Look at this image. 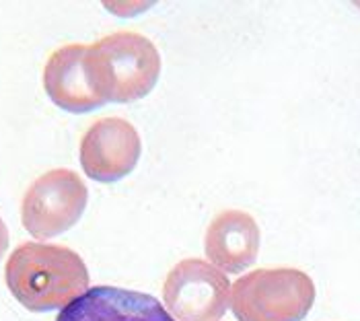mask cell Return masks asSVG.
<instances>
[{
    "mask_svg": "<svg viewBox=\"0 0 360 321\" xmlns=\"http://www.w3.org/2000/svg\"><path fill=\"white\" fill-rule=\"evenodd\" d=\"M89 62L103 103H132L146 97L161 75L155 44L134 31H117L89 46Z\"/></svg>",
    "mask_w": 360,
    "mask_h": 321,
    "instance_id": "2",
    "label": "cell"
},
{
    "mask_svg": "<svg viewBox=\"0 0 360 321\" xmlns=\"http://www.w3.org/2000/svg\"><path fill=\"white\" fill-rule=\"evenodd\" d=\"M204 249L212 266L239 274L257 258L259 227L251 214L243 210H224L208 225Z\"/></svg>",
    "mask_w": 360,
    "mask_h": 321,
    "instance_id": "9",
    "label": "cell"
},
{
    "mask_svg": "<svg viewBox=\"0 0 360 321\" xmlns=\"http://www.w3.org/2000/svg\"><path fill=\"white\" fill-rule=\"evenodd\" d=\"M163 301L177 321H219L231 303V282L217 266L190 258L167 274Z\"/></svg>",
    "mask_w": 360,
    "mask_h": 321,
    "instance_id": "5",
    "label": "cell"
},
{
    "mask_svg": "<svg viewBox=\"0 0 360 321\" xmlns=\"http://www.w3.org/2000/svg\"><path fill=\"white\" fill-rule=\"evenodd\" d=\"M4 280L11 294L33 313L64 309L89 291V270L77 251L31 241L8 256Z\"/></svg>",
    "mask_w": 360,
    "mask_h": 321,
    "instance_id": "1",
    "label": "cell"
},
{
    "mask_svg": "<svg viewBox=\"0 0 360 321\" xmlns=\"http://www.w3.org/2000/svg\"><path fill=\"white\" fill-rule=\"evenodd\" d=\"M315 303L311 276L297 268H262L241 276L231 291L239 321H303Z\"/></svg>",
    "mask_w": 360,
    "mask_h": 321,
    "instance_id": "3",
    "label": "cell"
},
{
    "mask_svg": "<svg viewBox=\"0 0 360 321\" xmlns=\"http://www.w3.org/2000/svg\"><path fill=\"white\" fill-rule=\"evenodd\" d=\"M56 321H177L155 296L120 287H93Z\"/></svg>",
    "mask_w": 360,
    "mask_h": 321,
    "instance_id": "8",
    "label": "cell"
},
{
    "mask_svg": "<svg viewBox=\"0 0 360 321\" xmlns=\"http://www.w3.org/2000/svg\"><path fill=\"white\" fill-rule=\"evenodd\" d=\"M89 200L86 186L70 169L39 175L23 196L21 220L35 239H50L79 222Z\"/></svg>",
    "mask_w": 360,
    "mask_h": 321,
    "instance_id": "4",
    "label": "cell"
},
{
    "mask_svg": "<svg viewBox=\"0 0 360 321\" xmlns=\"http://www.w3.org/2000/svg\"><path fill=\"white\" fill-rule=\"evenodd\" d=\"M6 249H8V229H6L4 220L0 218V260H2Z\"/></svg>",
    "mask_w": 360,
    "mask_h": 321,
    "instance_id": "10",
    "label": "cell"
},
{
    "mask_svg": "<svg viewBox=\"0 0 360 321\" xmlns=\"http://www.w3.org/2000/svg\"><path fill=\"white\" fill-rule=\"evenodd\" d=\"M142 153L139 130L122 118H101L81 140V165L86 177L113 184L134 171Z\"/></svg>",
    "mask_w": 360,
    "mask_h": 321,
    "instance_id": "6",
    "label": "cell"
},
{
    "mask_svg": "<svg viewBox=\"0 0 360 321\" xmlns=\"http://www.w3.org/2000/svg\"><path fill=\"white\" fill-rule=\"evenodd\" d=\"M44 89L54 106L72 113L105 106L91 70L89 46L83 44L58 48L48 58L44 68Z\"/></svg>",
    "mask_w": 360,
    "mask_h": 321,
    "instance_id": "7",
    "label": "cell"
}]
</instances>
